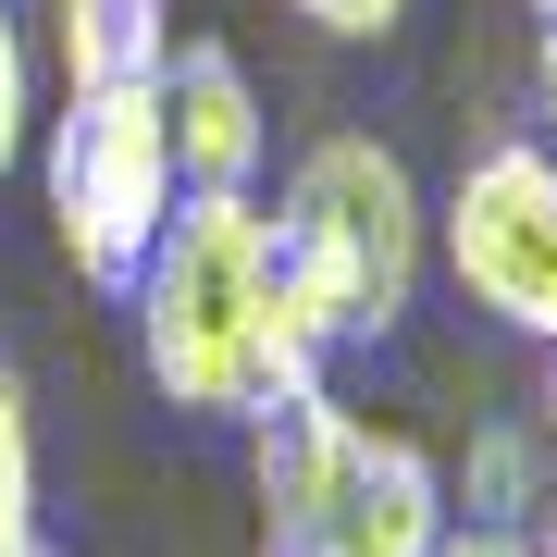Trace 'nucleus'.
<instances>
[{
    "mask_svg": "<svg viewBox=\"0 0 557 557\" xmlns=\"http://www.w3.org/2000/svg\"><path fill=\"white\" fill-rule=\"evenodd\" d=\"M124 310H137L149 384L186 421H260L273 397L322 384V335L298 322V298L273 273L260 186H174V211H161Z\"/></svg>",
    "mask_w": 557,
    "mask_h": 557,
    "instance_id": "nucleus-1",
    "label": "nucleus"
},
{
    "mask_svg": "<svg viewBox=\"0 0 557 557\" xmlns=\"http://www.w3.org/2000/svg\"><path fill=\"white\" fill-rule=\"evenodd\" d=\"M421 260H434V211H421L409 161L384 137H359V124L310 137L273 199V273L298 298V322L322 335V359L397 335L421 298Z\"/></svg>",
    "mask_w": 557,
    "mask_h": 557,
    "instance_id": "nucleus-2",
    "label": "nucleus"
},
{
    "mask_svg": "<svg viewBox=\"0 0 557 557\" xmlns=\"http://www.w3.org/2000/svg\"><path fill=\"white\" fill-rule=\"evenodd\" d=\"M248 483L273 557H434L446 533V471L409 434H372L335 384H298L248 421Z\"/></svg>",
    "mask_w": 557,
    "mask_h": 557,
    "instance_id": "nucleus-3",
    "label": "nucleus"
},
{
    "mask_svg": "<svg viewBox=\"0 0 557 557\" xmlns=\"http://www.w3.org/2000/svg\"><path fill=\"white\" fill-rule=\"evenodd\" d=\"M38 186H50V236L100 298L137 285V260L174 211V137H161V75L149 87H62L50 137H38Z\"/></svg>",
    "mask_w": 557,
    "mask_h": 557,
    "instance_id": "nucleus-4",
    "label": "nucleus"
},
{
    "mask_svg": "<svg viewBox=\"0 0 557 557\" xmlns=\"http://www.w3.org/2000/svg\"><path fill=\"white\" fill-rule=\"evenodd\" d=\"M434 248L458 273V298L508 335L557 347V149L545 137H496L458 161L446 211H434Z\"/></svg>",
    "mask_w": 557,
    "mask_h": 557,
    "instance_id": "nucleus-5",
    "label": "nucleus"
},
{
    "mask_svg": "<svg viewBox=\"0 0 557 557\" xmlns=\"http://www.w3.org/2000/svg\"><path fill=\"white\" fill-rule=\"evenodd\" d=\"M161 137H174V186H260L273 124H260V87L223 38H186L161 62Z\"/></svg>",
    "mask_w": 557,
    "mask_h": 557,
    "instance_id": "nucleus-6",
    "label": "nucleus"
},
{
    "mask_svg": "<svg viewBox=\"0 0 557 557\" xmlns=\"http://www.w3.org/2000/svg\"><path fill=\"white\" fill-rule=\"evenodd\" d=\"M62 87H149L174 62V13L161 0H50Z\"/></svg>",
    "mask_w": 557,
    "mask_h": 557,
    "instance_id": "nucleus-7",
    "label": "nucleus"
},
{
    "mask_svg": "<svg viewBox=\"0 0 557 557\" xmlns=\"http://www.w3.org/2000/svg\"><path fill=\"white\" fill-rule=\"evenodd\" d=\"M545 496H557V458H545V434H520V421H483V434L458 446V471H446V508L483 520V533H533Z\"/></svg>",
    "mask_w": 557,
    "mask_h": 557,
    "instance_id": "nucleus-8",
    "label": "nucleus"
},
{
    "mask_svg": "<svg viewBox=\"0 0 557 557\" xmlns=\"http://www.w3.org/2000/svg\"><path fill=\"white\" fill-rule=\"evenodd\" d=\"M0 557H50V533H38V409H25L13 359H0Z\"/></svg>",
    "mask_w": 557,
    "mask_h": 557,
    "instance_id": "nucleus-9",
    "label": "nucleus"
},
{
    "mask_svg": "<svg viewBox=\"0 0 557 557\" xmlns=\"http://www.w3.org/2000/svg\"><path fill=\"white\" fill-rule=\"evenodd\" d=\"M25 124H38V75H25V25L0 13V174L25 161Z\"/></svg>",
    "mask_w": 557,
    "mask_h": 557,
    "instance_id": "nucleus-10",
    "label": "nucleus"
},
{
    "mask_svg": "<svg viewBox=\"0 0 557 557\" xmlns=\"http://www.w3.org/2000/svg\"><path fill=\"white\" fill-rule=\"evenodd\" d=\"M298 13L322 25V38H397V25H409V0H298Z\"/></svg>",
    "mask_w": 557,
    "mask_h": 557,
    "instance_id": "nucleus-11",
    "label": "nucleus"
},
{
    "mask_svg": "<svg viewBox=\"0 0 557 557\" xmlns=\"http://www.w3.org/2000/svg\"><path fill=\"white\" fill-rule=\"evenodd\" d=\"M434 557H533V533H483V520H446Z\"/></svg>",
    "mask_w": 557,
    "mask_h": 557,
    "instance_id": "nucleus-12",
    "label": "nucleus"
},
{
    "mask_svg": "<svg viewBox=\"0 0 557 557\" xmlns=\"http://www.w3.org/2000/svg\"><path fill=\"white\" fill-rule=\"evenodd\" d=\"M533 112H545V149H557V13H545V38H533Z\"/></svg>",
    "mask_w": 557,
    "mask_h": 557,
    "instance_id": "nucleus-13",
    "label": "nucleus"
},
{
    "mask_svg": "<svg viewBox=\"0 0 557 557\" xmlns=\"http://www.w3.org/2000/svg\"><path fill=\"white\" fill-rule=\"evenodd\" d=\"M545 458H557V347H545Z\"/></svg>",
    "mask_w": 557,
    "mask_h": 557,
    "instance_id": "nucleus-14",
    "label": "nucleus"
},
{
    "mask_svg": "<svg viewBox=\"0 0 557 557\" xmlns=\"http://www.w3.org/2000/svg\"><path fill=\"white\" fill-rule=\"evenodd\" d=\"M533 557H557V496H545V508H533Z\"/></svg>",
    "mask_w": 557,
    "mask_h": 557,
    "instance_id": "nucleus-15",
    "label": "nucleus"
},
{
    "mask_svg": "<svg viewBox=\"0 0 557 557\" xmlns=\"http://www.w3.org/2000/svg\"><path fill=\"white\" fill-rule=\"evenodd\" d=\"M533 13H557V0H533Z\"/></svg>",
    "mask_w": 557,
    "mask_h": 557,
    "instance_id": "nucleus-16",
    "label": "nucleus"
}]
</instances>
